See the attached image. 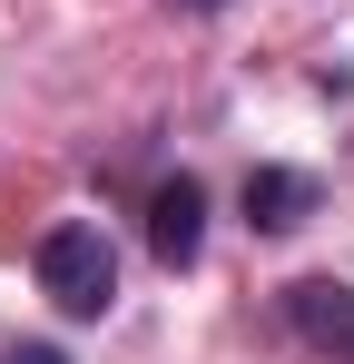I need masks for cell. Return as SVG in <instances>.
Returning <instances> with one entry per match:
<instances>
[{
  "instance_id": "cell-1",
  "label": "cell",
  "mask_w": 354,
  "mask_h": 364,
  "mask_svg": "<svg viewBox=\"0 0 354 364\" xmlns=\"http://www.w3.org/2000/svg\"><path fill=\"white\" fill-rule=\"evenodd\" d=\"M30 276H40V296L59 305V315H79V325H99L118 305V246L89 227V217H59L50 237L30 246Z\"/></svg>"
},
{
  "instance_id": "cell-2",
  "label": "cell",
  "mask_w": 354,
  "mask_h": 364,
  "mask_svg": "<svg viewBox=\"0 0 354 364\" xmlns=\"http://www.w3.org/2000/svg\"><path fill=\"white\" fill-rule=\"evenodd\" d=\"M197 246H207V187L177 168V178L148 187V256L177 276V266H197Z\"/></svg>"
},
{
  "instance_id": "cell-3",
  "label": "cell",
  "mask_w": 354,
  "mask_h": 364,
  "mask_svg": "<svg viewBox=\"0 0 354 364\" xmlns=\"http://www.w3.org/2000/svg\"><path fill=\"white\" fill-rule=\"evenodd\" d=\"M286 315H295V335H305L315 355L354 364V286H335V276H295V286H286Z\"/></svg>"
},
{
  "instance_id": "cell-4",
  "label": "cell",
  "mask_w": 354,
  "mask_h": 364,
  "mask_svg": "<svg viewBox=\"0 0 354 364\" xmlns=\"http://www.w3.org/2000/svg\"><path fill=\"white\" fill-rule=\"evenodd\" d=\"M236 197H246V227H256V237H295V227L325 207V187L305 178V168H246Z\"/></svg>"
},
{
  "instance_id": "cell-5",
  "label": "cell",
  "mask_w": 354,
  "mask_h": 364,
  "mask_svg": "<svg viewBox=\"0 0 354 364\" xmlns=\"http://www.w3.org/2000/svg\"><path fill=\"white\" fill-rule=\"evenodd\" d=\"M0 364H69V355H59V345H10Z\"/></svg>"
},
{
  "instance_id": "cell-6",
  "label": "cell",
  "mask_w": 354,
  "mask_h": 364,
  "mask_svg": "<svg viewBox=\"0 0 354 364\" xmlns=\"http://www.w3.org/2000/svg\"><path fill=\"white\" fill-rule=\"evenodd\" d=\"M168 10H197V20H207V10H227V0H168Z\"/></svg>"
}]
</instances>
